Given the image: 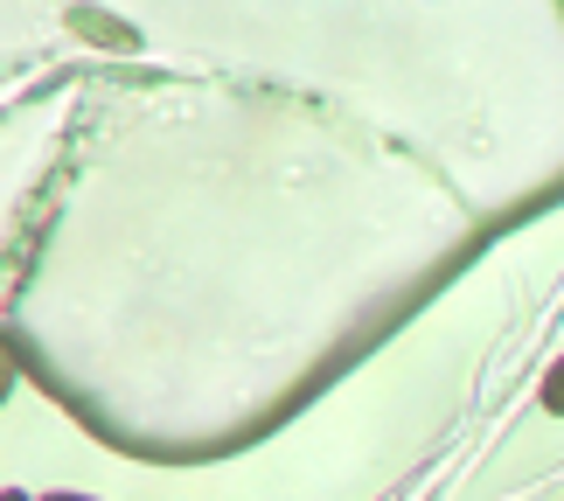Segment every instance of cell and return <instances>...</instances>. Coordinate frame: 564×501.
Masks as SVG:
<instances>
[{"label": "cell", "mask_w": 564, "mask_h": 501, "mask_svg": "<svg viewBox=\"0 0 564 501\" xmlns=\"http://www.w3.org/2000/svg\"><path fill=\"white\" fill-rule=\"evenodd\" d=\"M544 411H557V418H564V362L551 369V383H544Z\"/></svg>", "instance_id": "1"}, {"label": "cell", "mask_w": 564, "mask_h": 501, "mask_svg": "<svg viewBox=\"0 0 564 501\" xmlns=\"http://www.w3.org/2000/svg\"><path fill=\"white\" fill-rule=\"evenodd\" d=\"M50 501H84V494H50Z\"/></svg>", "instance_id": "2"}, {"label": "cell", "mask_w": 564, "mask_h": 501, "mask_svg": "<svg viewBox=\"0 0 564 501\" xmlns=\"http://www.w3.org/2000/svg\"><path fill=\"white\" fill-rule=\"evenodd\" d=\"M8 501H21V494H8Z\"/></svg>", "instance_id": "3"}]
</instances>
